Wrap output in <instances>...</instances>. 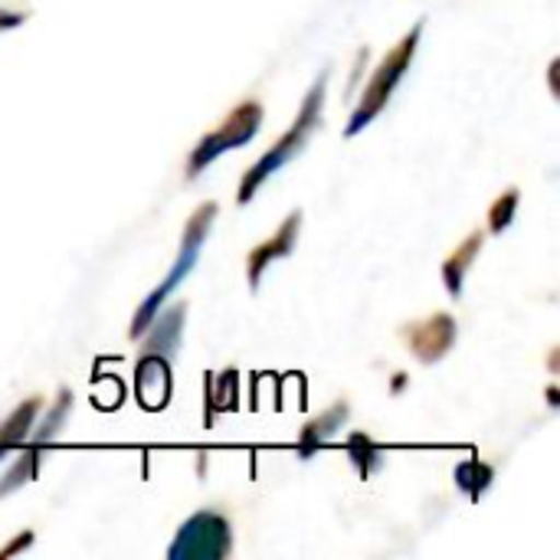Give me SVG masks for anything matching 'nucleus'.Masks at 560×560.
<instances>
[{"label":"nucleus","mask_w":560,"mask_h":560,"mask_svg":"<svg viewBox=\"0 0 560 560\" xmlns=\"http://www.w3.org/2000/svg\"><path fill=\"white\" fill-rule=\"evenodd\" d=\"M325 89H328V69L318 72V79L312 82V89L305 92V98H302V105H299V115H295L292 125L279 135V141H276L253 167H246V174H243V180H240V187H236V203H240V207H246L272 174H279L289 161H295V158L305 151V144L312 141V135L318 131L322 115H325Z\"/></svg>","instance_id":"nucleus-1"},{"label":"nucleus","mask_w":560,"mask_h":560,"mask_svg":"<svg viewBox=\"0 0 560 560\" xmlns=\"http://www.w3.org/2000/svg\"><path fill=\"white\" fill-rule=\"evenodd\" d=\"M213 220H217V203L213 200H207V203H200L194 213H190V220H187V226H184V236H180V246H177V259H174V266H171V272L148 292V299H141V305L135 308V315H131V328H128V338L131 341H141V335H144V328L151 325V318L161 312V305H167V299L184 285V279L197 269V262H200V253H203V243H207V236H210V226H213Z\"/></svg>","instance_id":"nucleus-2"},{"label":"nucleus","mask_w":560,"mask_h":560,"mask_svg":"<svg viewBox=\"0 0 560 560\" xmlns=\"http://www.w3.org/2000/svg\"><path fill=\"white\" fill-rule=\"evenodd\" d=\"M420 36H423V20H417L413 30H410L404 39H397V43L390 46V52L377 62V69H374L371 79L364 82L361 102L354 105V112H351V118H348V125H345V138H348V141H351L354 135H361V131L390 105L397 85L404 82V75H407L410 66H413Z\"/></svg>","instance_id":"nucleus-3"},{"label":"nucleus","mask_w":560,"mask_h":560,"mask_svg":"<svg viewBox=\"0 0 560 560\" xmlns=\"http://www.w3.org/2000/svg\"><path fill=\"white\" fill-rule=\"evenodd\" d=\"M262 102H256V98H243L240 105H233L230 108V115L223 118V125H217L213 131H207L197 144H194V151H190V158H187V180H197L213 161H220L223 154H230V151H236V148H246L256 135H259V128H262Z\"/></svg>","instance_id":"nucleus-4"},{"label":"nucleus","mask_w":560,"mask_h":560,"mask_svg":"<svg viewBox=\"0 0 560 560\" xmlns=\"http://www.w3.org/2000/svg\"><path fill=\"white\" fill-rule=\"evenodd\" d=\"M233 551L230 518L217 509L194 512L174 535L167 560H226Z\"/></svg>","instance_id":"nucleus-5"},{"label":"nucleus","mask_w":560,"mask_h":560,"mask_svg":"<svg viewBox=\"0 0 560 560\" xmlns=\"http://www.w3.org/2000/svg\"><path fill=\"white\" fill-rule=\"evenodd\" d=\"M400 338L407 341L410 354L420 361V364H440L453 348H456V338H459V328H456V318L450 312H436L423 322H413L400 331Z\"/></svg>","instance_id":"nucleus-6"},{"label":"nucleus","mask_w":560,"mask_h":560,"mask_svg":"<svg viewBox=\"0 0 560 560\" xmlns=\"http://www.w3.org/2000/svg\"><path fill=\"white\" fill-rule=\"evenodd\" d=\"M299 233H302V210H292V213L282 220V226H279L269 240H262L259 246L249 249V256H246V282H249L253 292H259L262 276H266L276 262H282V259H289V256L295 253Z\"/></svg>","instance_id":"nucleus-7"},{"label":"nucleus","mask_w":560,"mask_h":560,"mask_svg":"<svg viewBox=\"0 0 560 560\" xmlns=\"http://www.w3.org/2000/svg\"><path fill=\"white\" fill-rule=\"evenodd\" d=\"M135 390L144 410H164L171 400V361L151 351H141L135 368Z\"/></svg>","instance_id":"nucleus-8"},{"label":"nucleus","mask_w":560,"mask_h":560,"mask_svg":"<svg viewBox=\"0 0 560 560\" xmlns=\"http://www.w3.org/2000/svg\"><path fill=\"white\" fill-rule=\"evenodd\" d=\"M184 318H187V302H177V305H161V312L151 318V325L144 328V348L141 351H151V354H161L167 361H174V354L180 351V341H184Z\"/></svg>","instance_id":"nucleus-9"},{"label":"nucleus","mask_w":560,"mask_h":560,"mask_svg":"<svg viewBox=\"0 0 560 560\" xmlns=\"http://www.w3.org/2000/svg\"><path fill=\"white\" fill-rule=\"evenodd\" d=\"M351 420V404H345V400H338V404H331L325 413H318L312 423H305V430L299 433V456L302 459H312L325 443H331L335 436H338V430H345V423Z\"/></svg>","instance_id":"nucleus-10"},{"label":"nucleus","mask_w":560,"mask_h":560,"mask_svg":"<svg viewBox=\"0 0 560 560\" xmlns=\"http://www.w3.org/2000/svg\"><path fill=\"white\" fill-rule=\"evenodd\" d=\"M482 246H486V230H472L450 256H446V262H443V269H440V276H443V285H446V292H450V299H463V289H466V276H469V269H472V262H476V256L482 253Z\"/></svg>","instance_id":"nucleus-11"},{"label":"nucleus","mask_w":560,"mask_h":560,"mask_svg":"<svg viewBox=\"0 0 560 560\" xmlns=\"http://www.w3.org/2000/svg\"><path fill=\"white\" fill-rule=\"evenodd\" d=\"M69 413H72V390H69V387H59V394H56V400L49 404V410L43 413V420L36 417V423H33V430H30V436H26L23 446L46 453V446L62 433Z\"/></svg>","instance_id":"nucleus-12"},{"label":"nucleus","mask_w":560,"mask_h":560,"mask_svg":"<svg viewBox=\"0 0 560 560\" xmlns=\"http://www.w3.org/2000/svg\"><path fill=\"white\" fill-rule=\"evenodd\" d=\"M39 410H43V400H39V397H26V400L0 423V463L26 443V436H30V430H33Z\"/></svg>","instance_id":"nucleus-13"},{"label":"nucleus","mask_w":560,"mask_h":560,"mask_svg":"<svg viewBox=\"0 0 560 560\" xmlns=\"http://www.w3.org/2000/svg\"><path fill=\"white\" fill-rule=\"evenodd\" d=\"M39 466H43V453H39V450H30V446H20L16 463L0 476V499H7V495L20 492L26 482H36Z\"/></svg>","instance_id":"nucleus-14"},{"label":"nucleus","mask_w":560,"mask_h":560,"mask_svg":"<svg viewBox=\"0 0 560 560\" xmlns=\"http://www.w3.org/2000/svg\"><path fill=\"white\" fill-rule=\"evenodd\" d=\"M453 479H456V486L469 495V502H479V499L492 489L495 469H492L489 463H482V459L472 456V459H466V463L456 466Z\"/></svg>","instance_id":"nucleus-15"},{"label":"nucleus","mask_w":560,"mask_h":560,"mask_svg":"<svg viewBox=\"0 0 560 560\" xmlns=\"http://www.w3.org/2000/svg\"><path fill=\"white\" fill-rule=\"evenodd\" d=\"M348 459L354 463V469H358V476L368 482L374 472H381L384 469V450L368 436V433H351L348 436Z\"/></svg>","instance_id":"nucleus-16"},{"label":"nucleus","mask_w":560,"mask_h":560,"mask_svg":"<svg viewBox=\"0 0 560 560\" xmlns=\"http://www.w3.org/2000/svg\"><path fill=\"white\" fill-rule=\"evenodd\" d=\"M518 200H522V190L518 187H509L492 207H489V233L492 236H502L512 220H515V210H518Z\"/></svg>","instance_id":"nucleus-17"},{"label":"nucleus","mask_w":560,"mask_h":560,"mask_svg":"<svg viewBox=\"0 0 560 560\" xmlns=\"http://www.w3.org/2000/svg\"><path fill=\"white\" fill-rule=\"evenodd\" d=\"M20 23H26V13H10V10H0V30H13V26H20Z\"/></svg>","instance_id":"nucleus-18"},{"label":"nucleus","mask_w":560,"mask_h":560,"mask_svg":"<svg viewBox=\"0 0 560 560\" xmlns=\"http://www.w3.org/2000/svg\"><path fill=\"white\" fill-rule=\"evenodd\" d=\"M397 381H394V394L400 390V387H407V374H394Z\"/></svg>","instance_id":"nucleus-19"},{"label":"nucleus","mask_w":560,"mask_h":560,"mask_svg":"<svg viewBox=\"0 0 560 560\" xmlns=\"http://www.w3.org/2000/svg\"><path fill=\"white\" fill-rule=\"evenodd\" d=\"M548 400H551V407H558V387H548Z\"/></svg>","instance_id":"nucleus-20"}]
</instances>
